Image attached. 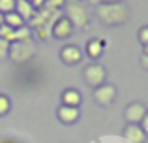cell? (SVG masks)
<instances>
[{
  "label": "cell",
  "instance_id": "obj_4",
  "mask_svg": "<svg viewBox=\"0 0 148 143\" xmlns=\"http://www.w3.org/2000/svg\"><path fill=\"white\" fill-rule=\"evenodd\" d=\"M83 79L88 87L98 88L99 85L107 83V68L101 66L99 62H90L88 66H84V70H83Z\"/></svg>",
  "mask_w": 148,
  "mask_h": 143
},
{
  "label": "cell",
  "instance_id": "obj_23",
  "mask_svg": "<svg viewBox=\"0 0 148 143\" xmlns=\"http://www.w3.org/2000/svg\"><path fill=\"white\" fill-rule=\"evenodd\" d=\"M45 2H47V0H32V6L36 8V11H38V10H41V8L45 6Z\"/></svg>",
  "mask_w": 148,
  "mask_h": 143
},
{
  "label": "cell",
  "instance_id": "obj_10",
  "mask_svg": "<svg viewBox=\"0 0 148 143\" xmlns=\"http://www.w3.org/2000/svg\"><path fill=\"white\" fill-rule=\"evenodd\" d=\"M73 32H75V28H73V25L69 23V19L62 15V17L58 19L56 23H54L51 36H53V38H56V40H68V38L71 36Z\"/></svg>",
  "mask_w": 148,
  "mask_h": 143
},
{
  "label": "cell",
  "instance_id": "obj_25",
  "mask_svg": "<svg viewBox=\"0 0 148 143\" xmlns=\"http://www.w3.org/2000/svg\"><path fill=\"white\" fill-rule=\"evenodd\" d=\"M96 4H118V2H124V0H94Z\"/></svg>",
  "mask_w": 148,
  "mask_h": 143
},
{
  "label": "cell",
  "instance_id": "obj_21",
  "mask_svg": "<svg viewBox=\"0 0 148 143\" xmlns=\"http://www.w3.org/2000/svg\"><path fill=\"white\" fill-rule=\"evenodd\" d=\"M11 32H13V28H11V26H8L6 23H2V25H0V38H4V40L10 41Z\"/></svg>",
  "mask_w": 148,
  "mask_h": 143
},
{
  "label": "cell",
  "instance_id": "obj_11",
  "mask_svg": "<svg viewBox=\"0 0 148 143\" xmlns=\"http://www.w3.org/2000/svg\"><path fill=\"white\" fill-rule=\"evenodd\" d=\"M56 117L62 124H75L81 119V111L79 107H71V106H58L56 109Z\"/></svg>",
  "mask_w": 148,
  "mask_h": 143
},
{
  "label": "cell",
  "instance_id": "obj_17",
  "mask_svg": "<svg viewBox=\"0 0 148 143\" xmlns=\"http://www.w3.org/2000/svg\"><path fill=\"white\" fill-rule=\"evenodd\" d=\"M15 11V0H0V15H8Z\"/></svg>",
  "mask_w": 148,
  "mask_h": 143
},
{
  "label": "cell",
  "instance_id": "obj_9",
  "mask_svg": "<svg viewBox=\"0 0 148 143\" xmlns=\"http://www.w3.org/2000/svg\"><path fill=\"white\" fill-rule=\"evenodd\" d=\"M122 136L127 143H146L148 141V134L141 128V124H131V122H127L124 126Z\"/></svg>",
  "mask_w": 148,
  "mask_h": 143
},
{
  "label": "cell",
  "instance_id": "obj_6",
  "mask_svg": "<svg viewBox=\"0 0 148 143\" xmlns=\"http://www.w3.org/2000/svg\"><path fill=\"white\" fill-rule=\"evenodd\" d=\"M116 98V87L111 83H103L98 88H94V100L101 107H109Z\"/></svg>",
  "mask_w": 148,
  "mask_h": 143
},
{
  "label": "cell",
  "instance_id": "obj_26",
  "mask_svg": "<svg viewBox=\"0 0 148 143\" xmlns=\"http://www.w3.org/2000/svg\"><path fill=\"white\" fill-rule=\"evenodd\" d=\"M141 64H143V66H145L146 70H148V57H145V55L141 57Z\"/></svg>",
  "mask_w": 148,
  "mask_h": 143
},
{
  "label": "cell",
  "instance_id": "obj_22",
  "mask_svg": "<svg viewBox=\"0 0 148 143\" xmlns=\"http://www.w3.org/2000/svg\"><path fill=\"white\" fill-rule=\"evenodd\" d=\"M137 38H139V41H141L143 45H146V44H148V25L141 26V30H139Z\"/></svg>",
  "mask_w": 148,
  "mask_h": 143
},
{
  "label": "cell",
  "instance_id": "obj_15",
  "mask_svg": "<svg viewBox=\"0 0 148 143\" xmlns=\"http://www.w3.org/2000/svg\"><path fill=\"white\" fill-rule=\"evenodd\" d=\"M30 38H32V32H30V28L25 25V26H21V28H15L13 32H11L10 44H11V41H28Z\"/></svg>",
  "mask_w": 148,
  "mask_h": 143
},
{
  "label": "cell",
  "instance_id": "obj_1",
  "mask_svg": "<svg viewBox=\"0 0 148 143\" xmlns=\"http://www.w3.org/2000/svg\"><path fill=\"white\" fill-rule=\"evenodd\" d=\"M62 17V13L58 10H49V8H41V10L36 11L32 19L28 21V28L36 30V36L40 40H49L51 32H53V26L58 19Z\"/></svg>",
  "mask_w": 148,
  "mask_h": 143
},
{
  "label": "cell",
  "instance_id": "obj_2",
  "mask_svg": "<svg viewBox=\"0 0 148 143\" xmlns=\"http://www.w3.org/2000/svg\"><path fill=\"white\" fill-rule=\"evenodd\" d=\"M96 15L103 25L109 26H118L124 25L130 17V10L126 8L124 2L118 4H96Z\"/></svg>",
  "mask_w": 148,
  "mask_h": 143
},
{
  "label": "cell",
  "instance_id": "obj_27",
  "mask_svg": "<svg viewBox=\"0 0 148 143\" xmlns=\"http://www.w3.org/2000/svg\"><path fill=\"white\" fill-rule=\"evenodd\" d=\"M143 55L148 57V44H146V45H143Z\"/></svg>",
  "mask_w": 148,
  "mask_h": 143
},
{
  "label": "cell",
  "instance_id": "obj_7",
  "mask_svg": "<svg viewBox=\"0 0 148 143\" xmlns=\"http://www.w3.org/2000/svg\"><path fill=\"white\" fill-rule=\"evenodd\" d=\"M148 113V109L145 107V104L141 102H131L126 106L124 109V119L131 124H141V121L145 119V115Z\"/></svg>",
  "mask_w": 148,
  "mask_h": 143
},
{
  "label": "cell",
  "instance_id": "obj_13",
  "mask_svg": "<svg viewBox=\"0 0 148 143\" xmlns=\"http://www.w3.org/2000/svg\"><path fill=\"white\" fill-rule=\"evenodd\" d=\"M103 49H105V40H101V38H90V40L86 41L84 51H86V55L90 57L92 60H98L99 57L103 55Z\"/></svg>",
  "mask_w": 148,
  "mask_h": 143
},
{
  "label": "cell",
  "instance_id": "obj_3",
  "mask_svg": "<svg viewBox=\"0 0 148 143\" xmlns=\"http://www.w3.org/2000/svg\"><path fill=\"white\" fill-rule=\"evenodd\" d=\"M64 17L69 19V23L73 25L75 30H86L90 25V15L88 10L84 8V4L81 0H66L64 6Z\"/></svg>",
  "mask_w": 148,
  "mask_h": 143
},
{
  "label": "cell",
  "instance_id": "obj_5",
  "mask_svg": "<svg viewBox=\"0 0 148 143\" xmlns=\"http://www.w3.org/2000/svg\"><path fill=\"white\" fill-rule=\"evenodd\" d=\"M34 53H36V49H34V45H32L30 40L28 41H11L8 59L13 60V62H17V64H23V62H26V60L32 59Z\"/></svg>",
  "mask_w": 148,
  "mask_h": 143
},
{
  "label": "cell",
  "instance_id": "obj_19",
  "mask_svg": "<svg viewBox=\"0 0 148 143\" xmlns=\"http://www.w3.org/2000/svg\"><path fill=\"white\" fill-rule=\"evenodd\" d=\"M64 6H66V0H47L45 2V6L43 8H49V10H64Z\"/></svg>",
  "mask_w": 148,
  "mask_h": 143
},
{
  "label": "cell",
  "instance_id": "obj_14",
  "mask_svg": "<svg viewBox=\"0 0 148 143\" xmlns=\"http://www.w3.org/2000/svg\"><path fill=\"white\" fill-rule=\"evenodd\" d=\"M15 13H19L25 21H30L36 15V8L28 0H15Z\"/></svg>",
  "mask_w": 148,
  "mask_h": 143
},
{
  "label": "cell",
  "instance_id": "obj_24",
  "mask_svg": "<svg viewBox=\"0 0 148 143\" xmlns=\"http://www.w3.org/2000/svg\"><path fill=\"white\" fill-rule=\"evenodd\" d=\"M141 128H143V130H145V132L148 134V113L145 115V119L141 121Z\"/></svg>",
  "mask_w": 148,
  "mask_h": 143
},
{
  "label": "cell",
  "instance_id": "obj_20",
  "mask_svg": "<svg viewBox=\"0 0 148 143\" xmlns=\"http://www.w3.org/2000/svg\"><path fill=\"white\" fill-rule=\"evenodd\" d=\"M8 53H10V41L4 40V38H0V60H6Z\"/></svg>",
  "mask_w": 148,
  "mask_h": 143
},
{
  "label": "cell",
  "instance_id": "obj_16",
  "mask_svg": "<svg viewBox=\"0 0 148 143\" xmlns=\"http://www.w3.org/2000/svg\"><path fill=\"white\" fill-rule=\"evenodd\" d=\"M4 23H6L8 26H11V28H21V26H25L26 25V21L21 17L19 13H15V11H11V13H8V15H4Z\"/></svg>",
  "mask_w": 148,
  "mask_h": 143
},
{
  "label": "cell",
  "instance_id": "obj_18",
  "mask_svg": "<svg viewBox=\"0 0 148 143\" xmlns=\"http://www.w3.org/2000/svg\"><path fill=\"white\" fill-rule=\"evenodd\" d=\"M11 109V102L10 98H8L6 94H0V117H4V115H8Z\"/></svg>",
  "mask_w": 148,
  "mask_h": 143
},
{
  "label": "cell",
  "instance_id": "obj_8",
  "mask_svg": "<svg viewBox=\"0 0 148 143\" xmlns=\"http://www.w3.org/2000/svg\"><path fill=\"white\" fill-rule=\"evenodd\" d=\"M60 60L66 66H77V64L83 60V51L79 49V45L68 44L60 49Z\"/></svg>",
  "mask_w": 148,
  "mask_h": 143
},
{
  "label": "cell",
  "instance_id": "obj_12",
  "mask_svg": "<svg viewBox=\"0 0 148 143\" xmlns=\"http://www.w3.org/2000/svg\"><path fill=\"white\" fill-rule=\"evenodd\" d=\"M60 102H62V106L79 107L81 102H83V96H81V92L77 90V88L68 87V88H64V92L60 94Z\"/></svg>",
  "mask_w": 148,
  "mask_h": 143
},
{
  "label": "cell",
  "instance_id": "obj_28",
  "mask_svg": "<svg viewBox=\"0 0 148 143\" xmlns=\"http://www.w3.org/2000/svg\"><path fill=\"white\" fill-rule=\"evenodd\" d=\"M28 2H32V0H28Z\"/></svg>",
  "mask_w": 148,
  "mask_h": 143
}]
</instances>
